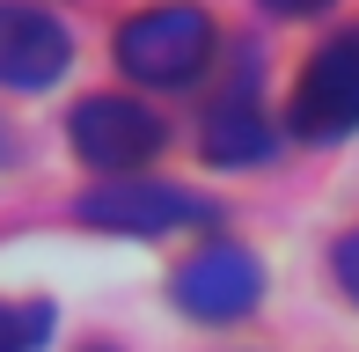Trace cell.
I'll return each mask as SVG.
<instances>
[{"instance_id": "6da1fadb", "label": "cell", "mask_w": 359, "mask_h": 352, "mask_svg": "<svg viewBox=\"0 0 359 352\" xmlns=\"http://www.w3.org/2000/svg\"><path fill=\"white\" fill-rule=\"evenodd\" d=\"M213 59V22L198 8H147L118 29V67L147 88H184Z\"/></svg>"}, {"instance_id": "7a4b0ae2", "label": "cell", "mask_w": 359, "mask_h": 352, "mask_svg": "<svg viewBox=\"0 0 359 352\" xmlns=\"http://www.w3.org/2000/svg\"><path fill=\"white\" fill-rule=\"evenodd\" d=\"M161 140H169V125L147 103H133V95H88V103H74V154L88 169H103L110 184L147 169L161 154Z\"/></svg>"}, {"instance_id": "3957f363", "label": "cell", "mask_w": 359, "mask_h": 352, "mask_svg": "<svg viewBox=\"0 0 359 352\" xmlns=\"http://www.w3.org/2000/svg\"><path fill=\"white\" fill-rule=\"evenodd\" d=\"M81 220L110 235H169V228H213V198L154 184V176H118L81 198Z\"/></svg>"}, {"instance_id": "277c9868", "label": "cell", "mask_w": 359, "mask_h": 352, "mask_svg": "<svg viewBox=\"0 0 359 352\" xmlns=\"http://www.w3.org/2000/svg\"><path fill=\"white\" fill-rule=\"evenodd\" d=\"M286 125H293L301 140H345V133H359V29L330 37V44L301 67Z\"/></svg>"}, {"instance_id": "5b68a950", "label": "cell", "mask_w": 359, "mask_h": 352, "mask_svg": "<svg viewBox=\"0 0 359 352\" xmlns=\"http://www.w3.org/2000/svg\"><path fill=\"white\" fill-rule=\"evenodd\" d=\"M264 294V271L242 243H205L198 257L176 264V309L198 323H242Z\"/></svg>"}, {"instance_id": "8992f818", "label": "cell", "mask_w": 359, "mask_h": 352, "mask_svg": "<svg viewBox=\"0 0 359 352\" xmlns=\"http://www.w3.org/2000/svg\"><path fill=\"white\" fill-rule=\"evenodd\" d=\"M74 59V37L37 0H0V88H52Z\"/></svg>"}, {"instance_id": "52a82bcc", "label": "cell", "mask_w": 359, "mask_h": 352, "mask_svg": "<svg viewBox=\"0 0 359 352\" xmlns=\"http://www.w3.org/2000/svg\"><path fill=\"white\" fill-rule=\"evenodd\" d=\"M271 154V125L257 118L250 103H220L205 118V162L213 169H235V162H264Z\"/></svg>"}, {"instance_id": "ba28073f", "label": "cell", "mask_w": 359, "mask_h": 352, "mask_svg": "<svg viewBox=\"0 0 359 352\" xmlns=\"http://www.w3.org/2000/svg\"><path fill=\"white\" fill-rule=\"evenodd\" d=\"M52 301H0V352H44Z\"/></svg>"}, {"instance_id": "9c48e42d", "label": "cell", "mask_w": 359, "mask_h": 352, "mask_svg": "<svg viewBox=\"0 0 359 352\" xmlns=\"http://www.w3.org/2000/svg\"><path fill=\"white\" fill-rule=\"evenodd\" d=\"M330 271H337V286H345V301H359V228L330 250Z\"/></svg>"}, {"instance_id": "30bf717a", "label": "cell", "mask_w": 359, "mask_h": 352, "mask_svg": "<svg viewBox=\"0 0 359 352\" xmlns=\"http://www.w3.org/2000/svg\"><path fill=\"white\" fill-rule=\"evenodd\" d=\"M264 8H271V15H323L330 0H264Z\"/></svg>"}, {"instance_id": "8fae6325", "label": "cell", "mask_w": 359, "mask_h": 352, "mask_svg": "<svg viewBox=\"0 0 359 352\" xmlns=\"http://www.w3.org/2000/svg\"><path fill=\"white\" fill-rule=\"evenodd\" d=\"M88 352H118V345H88Z\"/></svg>"}]
</instances>
